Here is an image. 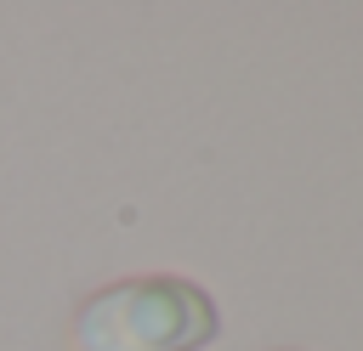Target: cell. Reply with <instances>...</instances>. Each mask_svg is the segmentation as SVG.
Returning <instances> with one entry per match:
<instances>
[{
	"label": "cell",
	"mask_w": 363,
	"mask_h": 351,
	"mask_svg": "<svg viewBox=\"0 0 363 351\" xmlns=\"http://www.w3.org/2000/svg\"><path fill=\"white\" fill-rule=\"evenodd\" d=\"M221 317L187 277H125L96 289L74 317V351H204Z\"/></svg>",
	"instance_id": "6da1fadb"
}]
</instances>
